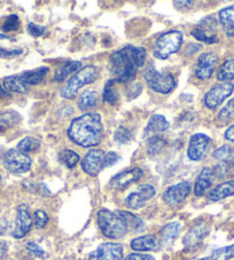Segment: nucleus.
<instances>
[{
    "label": "nucleus",
    "mask_w": 234,
    "mask_h": 260,
    "mask_svg": "<svg viewBox=\"0 0 234 260\" xmlns=\"http://www.w3.org/2000/svg\"><path fill=\"white\" fill-rule=\"evenodd\" d=\"M147 52L132 45L116 51L110 56V73L119 83H129L136 78L139 68L145 64Z\"/></svg>",
    "instance_id": "1"
},
{
    "label": "nucleus",
    "mask_w": 234,
    "mask_h": 260,
    "mask_svg": "<svg viewBox=\"0 0 234 260\" xmlns=\"http://www.w3.org/2000/svg\"><path fill=\"white\" fill-rule=\"evenodd\" d=\"M103 134L101 115L87 113L75 118L68 128V137L76 145L84 148L100 143Z\"/></svg>",
    "instance_id": "2"
},
{
    "label": "nucleus",
    "mask_w": 234,
    "mask_h": 260,
    "mask_svg": "<svg viewBox=\"0 0 234 260\" xmlns=\"http://www.w3.org/2000/svg\"><path fill=\"white\" fill-rule=\"evenodd\" d=\"M98 226L108 239L119 240L128 233V227L119 212L102 209L98 212Z\"/></svg>",
    "instance_id": "3"
},
{
    "label": "nucleus",
    "mask_w": 234,
    "mask_h": 260,
    "mask_svg": "<svg viewBox=\"0 0 234 260\" xmlns=\"http://www.w3.org/2000/svg\"><path fill=\"white\" fill-rule=\"evenodd\" d=\"M183 43V34L178 30L168 31V32L162 34L159 38L156 39L154 44V49L153 54L156 59L165 60L170 55L174 54L182 46Z\"/></svg>",
    "instance_id": "4"
},
{
    "label": "nucleus",
    "mask_w": 234,
    "mask_h": 260,
    "mask_svg": "<svg viewBox=\"0 0 234 260\" xmlns=\"http://www.w3.org/2000/svg\"><path fill=\"white\" fill-rule=\"evenodd\" d=\"M98 78V70L94 66H86L78 70L73 77H71L66 86L61 91V96L65 99H74L78 93L79 88L87 84H92Z\"/></svg>",
    "instance_id": "5"
},
{
    "label": "nucleus",
    "mask_w": 234,
    "mask_h": 260,
    "mask_svg": "<svg viewBox=\"0 0 234 260\" xmlns=\"http://www.w3.org/2000/svg\"><path fill=\"white\" fill-rule=\"evenodd\" d=\"M148 87L160 94H169L175 87V79L170 73H159L153 66H148L142 73Z\"/></svg>",
    "instance_id": "6"
},
{
    "label": "nucleus",
    "mask_w": 234,
    "mask_h": 260,
    "mask_svg": "<svg viewBox=\"0 0 234 260\" xmlns=\"http://www.w3.org/2000/svg\"><path fill=\"white\" fill-rule=\"evenodd\" d=\"M33 160L26 154H23L20 150L10 149L4 154V167L8 171L14 174H21L28 172Z\"/></svg>",
    "instance_id": "7"
},
{
    "label": "nucleus",
    "mask_w": 234,
    "mask_h": 260,
    "mask_svg": "<svg viewBox=\"0 0 234 260\" xmlns=\"http://www.w3.org/2000/svg\"><path fill=\"white\" fill-rule=\"evenodd\" d=\"M192 36L196 40L207 44H215L218 42L217 37V21L213 16H207L200 21L194 29Z\"/></svg>",
    "instance_id": "8"
},
{
    "label": "nucleus",
    "mask_w": 234,
    "mask_h": 260,
    "mask_svg": "<svg viewBox=\"0 0 234 260\" xmlns=\"http://www.w3.org/2000/svg\"><path fill=\"white\" fill-rule=\"evenodd\" d=\"M234 91V85L229 82L220 83L211 87L204 96V105L210 109L217 108Z\"/></svg>",
    "instance_id": "9"
},
{
    "label": "nucleus",
    "mask_w": 234,
    "mask_h": 260,
    "mask_svg": "<svg viewBox=\"0 0 234 260\" xmlns=\"http://www.w3.org/2000/svg\"><path fill=\"white\" fill-rule=\"evenodd\" d=\"M106 152L101 149H91L82 159L83 171L91 177H97L105 169Z\"/></svg>",
    "instance_id": "10"
},
{
    "label": "nucleus",
    "mask_w": 234,
    "mask_h": 260,
    "mask_svg": "<svg viewBox=\"0 0 234 260\" xmlns=\"http://www.w3.org/2000/svg\"><path fill=\"white\" fill-rule=\"evenodd\" d=\"M191 182L182 181L177 183V185L169 187L168 189L164 191L163 196H162V200H163L164 203L169 206L179 205L182 202L187 199L188 195L191 194Z\"/></svg>",
    "instance_id": "11"
},
{
    "label": "nucleus",
    "mask_w": 234,
    "mask_h": 260,
    "mask_svg": "<svg viewBox=\"0 0 234 260\" xmlns=\"http://www.w3.org/2000/svg\"><path fill=\"white\" fill-rule=\"evenodd\" d=\"M156 194V189L154 186L152 185H140L136 190L130 194L127 200H125V204H127L130 209L138 210L142 208L148 201L152 200Z\"/></svg>",
    "instance_id": "12"
},
{
    "label": "nucleus",
    "mask_w": 234,
    "mask_h": 260,
    "mask_svg": "<svg viewBox=\"0 0 234 260\" xmlns=\"http://www.w3.org/2000/svg\"><path fill=\"white\" fill-rule=\"evenodd\" d=\"M210 146V138L203 133L193 134L190 145H188L187 155L192 160H201L206 157L207 151Z\"/></svg>",
    "instance_id": "13"
},
{
    "label": "nucleus",
    "mask_w": 234,
    "mask_h": 260,
    "mask_svg": "<svg viewBox=\"0 0 234 260\" xmlns=\"http://www.w3.org/2000/svg\"><path fill=\"white\" fill-rule=\"evenodd\" d=\"M123 246L120 243H102L90 253L89 260H122Z\"/></svg>",
    "instance_id": "14"
},
{
    "label": "nucleus",
    "mask_w": 234,
    "mask_h": 260,
    "mask_svg": "<svg viewBox=\"0 0 234 260\" xmlns=\"http://www.w3.org/2000/svg\"><path fill=\"white\" fill-rule=\"evenodd\" d=\"M33 226V219H31L28 206L24 204L19 205L16 211V219H15V227L13 231V236L15 239H23L28 234Z\"/></svg>",
    "instance_id": "15"
},
{
    "label": "nucleus",
    "mask_w": 234,
    "mask_h": 260,
    "mask_svg": "<svg viewBox=\"0 0 234 260\" xmlns=\"http://www.w3.org/2000/svg\"><path fill=\"white\" fill-rule=\"evenodd\" d=\"M143 176V172L141 169L139 168H133L130 170H125V171L121 172L111 179L110 186L115 189H125V188L129 187L132 183L137 182L140 180Z\"/></svg>",
    "instance_id": "16"
},
{
    "label": "nucleus",
    "mask_w": 234,
    "mask_h": 260,
    "mask_svg": "<svg viewBox=\"0 0 234 260\" xmlns=\"http://www.w3.org/2000/svg\"><path fill=\"white\" fill-rule=\"evenodd\" d=\"M217 60L218 57L214 53H204V54L200 55L195 67L196 77L202 80L209 79L214 74Z\"/></svg>",
    "instance_id": "17"
},
{
    "label": "nucleus",
    "mask_w": 234,
    "mask_h": 260,
    "mask_svg": "<svg viewBox=\"0 0 234 260\" xmlns=\"http://www.w3.org/2000/svg\"><path fill=\"white\" fill-rule=\"evenodd\" d=\"M209 234V226L207 223H199V225H195L194 227L190 230L184 237V245L186 246L187 249L195 248L196 245H199L200 242L203 241L207 236Z\"/></svg>",
    "instance_id": "18"
},
{
    "label": "nucleus",
    "mask_w": 234,
    "mask_h": 260,
    "mask_svg": "<svg viewBox=\"0 0 234 260\" xmlns=\"http://www.w3.org/2000/svg\"><path fill=\"white\" fill-rule=\"evenodd\" d=\"M215 180V171L210 168H203L197 177L194 185L195 196H203Z\"/></svg>",
    "instance_id": "19"
},
{
    "label": "nucleus",
    "mask_w": 234,
    "mask_h": 260,
    "mask_svg": "<svg viewBox=\"0 0 234 260\" xmlns=\"http://www.w3.org/2000/svg\"><path fill=\"white\" fill-rule=\"evenodd\" d=\"M169 128V122L164 116L153 115L148 120V124L145 128V137L152 138L157 136V133H162Z\"/></svg>",
    "instance_id": "20"
},
{
    "label": "nucleus",
    "mask_w": 234,
    "mask_h": 260,
    "mask_svg": "<svg viewBox=\"0 0 234 260\" xmlns=\"http://www.w3.org/2000/svg\"><path fill=\"white\" fill-rule=\"evenodd\" d=\"M131 248L137 252H146V251H154L159 248V242L156 237L152 234L139 236L131 241Z\"/></svg>",
    "instance_id": "21"
},
{
    "label": "nucleus",
    "mask_w": 234,
    "mask_h": 260,
    "mask_svg": "<svg viewBox=\"0 0 234 260\" xmlns=\"http://www.w3.org/2000/svg\"><path fill=\"white\" fill-rule=\"evenodd\" d=\"M218 19L227 37H234V5L223 8L218 13Z\"/></svg>",
    "instance_id": "22"
},
{
    "label": "nucleus",
    "mask_w": 234,
    "mask_h": 260,
    "mask_svg": "<svg viewBox=\"0 0 234 260\" xmlns=\"http://www.w3.org/2000/svg\"><path fill=\"white\" fill-rule=\"evenodd\" d=\"M234 195V180L225 181L220 185L216 186L214 189L208 192V199L213 202L226 199V197Z\"/></svg>",
    "instance_id": "23"
},
{
    "label": "nucleus",
    "mask_w": 234,
    "mask_h": 260,
    "mask_svg": "<svg viewBox=\"0 0 234 260\" xmlns=\"http://www.w3.org/2000/svg\"><path fill=\"white\" fill-rule=\"evenodd\" d=\"M182 230V225L177 221L169 222L161 230V244L169 245L177 239L179 232Z\"/></svg>",
    "instance_id": "24"
},
{
    "label": "nucleus",
    "mask_w": 234,
    "mask_h": 260,
    "mask_svg": "<svg viewBox=\"0 0 234 260\" xmlns=\"http://www.w3.org/2000/svg\"><path fill=\"white\" fill-rule=\"evenodd\" d=\"M47 73H48L47 67H40V68H37V69L24 71V73L19 75V77L23 80L25 84L37 85L43 82L44 78L46 77Z\"/></svg>",
    "instance_id": "25"
},
{
    "label": "nucleus",
    "mask_w": 234,
    "mask_h": 260,
    "mask_svg": "<svg viewBox=\"0 0 234 260\" xmlns=\"http://www.w3.org/2000/svg\"><path fill=\"white\" fill-rule=\"evenodd\" d=\"M120 213V216L123 218L125 225L128 227V231L132 232H140L145 228V223L140 218L134 216L131 212L128 211H117Z\"/></svg>",
    "instance_id": "26"
},
{
    "label": "nucleus",
    "mask_w": 234,
    "mask_h": 260,
    "mask_svg": "<svg viewBox=\"0 0 234 260\" xmlns=\"http://www.w3.org/2000/svg\"><path fill=\"white\" fill-rule=\"evenodd\" d=\"M4 87L6 91L16 92V93H25L28 92V86L22 80L19 76H10L4 79Z\"/></svg>",
    "instance_id": "27"
},
{
    "label": "nucleus",
    "mask_w": 234,
    "mask_h": 260,
    "mask_svg": "<svg viewBox=\"0 0 234 260\" xmlns=\"http://www.w3.org/2000/svg\"><path fill=\"white\" fill-rule=\"evenodd\" d=\"M80 67H82V63H80L79 61H66L65 63L55 71L54 78H55L56 82H62V80L68 77L71 73L78 70Z\"/></svg>",
    "instance_id": "28"
},
{
    "label": "nucleus",
    "mask_w": 234,
    "mask_h": 260,
    "mask_svg": "<svg viewBox=\"0 0 234 260\" xmlns=\"http://www.w3.org/2000/svg\"><path fill=\"white\" fill-rule=\"evenodd\" d=\"M99 102V94L96 91H85L80 94L78 100V108L80 110H87L96 107Z\"/></svg>",
    "instance_id": "29"
},
{
    "label": "nucleus",
    "mask_w": 234,
    "mask_h": 260,
    "mask_svg": "<svg viewBox=\"0 0 234 260\" xmlns=\"http://www.w3.org/2000/svg\"><path fill=\"white\" fill-rule=\"evenodd\" d=\"M117 82L115 79L108 80L105 85V88H103V100L109 103V105H116L120 100V94L116 91L115 84Z\"/></svg>",
    "instance_id": "30"
},
{
    "label": "nucleus",
    "mask_w": 234,
    "mask_h": 260,
    "mask_svg": "<svg viewBox=\"0 0 234 260\" xmlns=\"http://www.w3.org/2000/svg\"><path fill=\"white\" fill-rule=\"evenodd\" d=\"M217 79L224 83L234 79V59L225 61L224 63L220 66L217 73Z\"/></svg>",
    "instance_id": "31"
},
{
    "label": "nucleus",
    "mask_w": 234,
    "mask_h": 260,
    "mask_svg": "<svg viewBox=\"0 0 234 260\" xmlns=\"http://www.w3.org/2000/svg\"><path fill=\"white\" fill-rule=\"evenodd\" d=\"M60 162L65 164L68 169H73L79 160V155L71 149H64L58 155Z\"/></svg>",
    "instance_id": "32"
},
{
    "label": "nucleus",
    "mask_w": 234,
    "mask_h": 260,
    "mask_svg": "<svg viewBox=\"0 0 234 260\" xmlns=\"http://www.w3.org/2000/svg\"><path fill=\"white\" fill-rule=\"evenodd\" d=\"M39 146H40V141L38 140V139L26 137L24 139H22V140L19 142L16 149L20 150L21 152H23V154L28 155V152L37 150Z\"/></svg>",
    "instance_id": "33"
},
{
    "label": "nucleus",
    "mask_w": 234,
    "mask_h": 260,
    "mask_svg": "<svg viewBox=\"0 0 234 260\" xmlns=\"http://www.w3.org/2000/svg\"><path fill=\"white\" fill-rule=\"evenodd\" d=\"M234 257V244L225 246L214 251L213 254L208 258H203L201 260H229Z\"/></svg>",
    "instance_id": "34"
},
{
    "label": "nucleus",
    "mask_w": 234,
    "mask_h": 260,
    "mask_svg": "<svg viewBox=\"0 0 234 260\" xmlns=\"http://www.w3.org/2000/svg\"><path fill=\"white\" fill-rule=\"evenodd\" d=\"M20 122V116L15 111H5L0 114V127L14 126Z\"/></svg>",
    "instance_id": "35"
},
{
    "label": "nucleus",
    "mask_w": 234,
    "mask_h": 260,
    "mask_svg": "<svg viewBox=\"0 0 234 260\" xmlns=\"http://www.w3.org/2000/svg\"><path fill=\"white\" fill-rule=\"evenodd\" d=\"M214 158L220 160V162H232L233 158V149L229 146L225 145L218 148L217 150L214 151Z\"/></svg>",
    "instance_id": "36"
},
{
    "label": "nucleus",
    "mask_w": 234,
    "mask_h": 260,
    "mask_svg": "<svg viewBox=\"0 0 234 260\" xmlns=\"http://www.w3.org/2000/svg\"><path fill=\"white\" fill-rule=\"evenodd\" d=\"M20 26V20L19 16L16 14H11L6 17L5 22L2 26V30L4 32H11V31H16Z\"/></svg>",
    "instance_id": "37"
},
{
    "label": "nucleus",
    "mask_w": 234,
    "mask_h": 260,
    "mask_svg": "<svg viewBox=\"0 0 234 260\" xmlns=\"http://www.w3.org/2000/svg\"><path fill=\"white\" fill-rule=\"evenodd\" d=\"M164 145V140L159 136L152 137L148 141V146H147V151L150 155H155L157 152H160L162 149V147Z\"/></svg>",
    "instance_id": "38"
},
{
    "label": "nucleus",
    "mask_w": 234,
    "mask_h": 260,
    "mask_svg": "<svg viewBox=\"0 0 234 260\" xmlns=\"http://www.w3.org/2000/svg\"><path fill=\"white\" fill-rule=\"evenodd\" d=\"M115 140L119 142V143H122V145H124V143H128L130 140H131V133H130L129 129L127 127L124 126H120L119 128L116 129L115 132Z\"/></svg>",
    "instance_id": "39"
},
{
    "label": "nucleus",
    "mask_w": 234,
    "mask_h": 260,
    "mask_svg": "<svg viewBox=\"0 0 234 260\" xmlns=\"http://www.w3.org/2000/svg\"><path fill=\"white\" fill-rule=\"evenodd\" d=\"M234 117V99L229 101L226 106L224 107L222 111L219 113V119L220 120H228Z\"/></svg>",
    "instance_id": "40"
},
{
    "label": "nucleus",
    "mask_w": 234,
    "mask_h": 260,
    "mask_svg": "<svg viewBox=\"0 0 234 260\" xmlns=\"http://www.w3.org/2000/svg\"><path fill=\"white\" fill-rule=\"evenodd\" d=\"M48 222V216L45 211H42V210H38V211L35 212V225L37 228H44L47 225Z\"/></svg>",
    "instance_id": "41"
},
{
    "label": "nucleus",
    "mask_w": 234,
    "mask_h": 260,
    "mask_svg": "<svg viewBox=\"0 0 234 260\" xmlns=\"http://www.w3.org/2000/svg\"><path fill=\"white\" fill-rule=\"evenodd\" d=\"M20 54H22L21 48L8 49V48L0 47V57H2V59H12V57H15Z\"/></svg>",
    "instance_id": "42"
},
{
    "label": "nucleus",
    "mask_w": 234,
    "mask_h": 260,
    "mask_svg": "<svg viewBox=\"0 0 234 260\" xmlns=\"http://www.w3.org/2000/svg\"><path fill=\"white\" fill-rule=\"evenodd\" d=\"M45 26L43 25H39V24H36V23H29L28 25V32L34 36V37H39V36H43L45 34Z\"/></svg>",
    "instance_id": "43"
},
{
    "label": "nucleus",
    "mask_w": 234,
    "mask_h": 260,
    "mask_svg": "<svg viewBox=\"0 0 234 260\" xmlns=\"http://www.w3.org/2000/svg\"><path fill=\"white\" fill-rule=\"evenodd\" d=\"M26 249H28V251H30L31 253H34L36 257H43L45 254V251L40 248L37 243H35V242H28V243H26Z\"/></svg>",
    "instance_id": "44"
},
{
    "label": "nucleus",
    "mask_w": 234,
    "mask_h": 260,
    "mask_svg": "<svg viewBox=\"0 0 234 260\" xmlns=\"http://www.w3.org/2000/svg\"><path fill=\"white\" fill-rule=\"evenodd\" d=\"M119 159H120L119 155H117L115 151H109L105 156V168L111 167V165H114Z\"/></svg>",
    "instance_id": "45"
},
{
    "label": "nucleus",
    "mask_w": 234,
    "mask_h": 260,
    "mask_svg": "<svg viewBox=\"0 0 234 260\" xmlns=\"http://www.w3.org/2000/svg\"><path fill=\"white\" fill-rule=\"evenodd\" d=\"M123 260H155L154 257L145 253H130Z\"/></svg>",
    "instance_id": "46"
},
{
    "label": "nucleus",
    "mask_w": 234,
    "mask_h": 260,
    "mask_svg": "<svg viewBox=\"0 0 234 260\" xmlns=\"http://www.w3.org/2000/svg\"><path fill=\"white\" fill-rule=\"evenodd\" d=\"M225 139L234 143V125H231V126L225 131Z\"/></svg>",
    "instance_id": "47"
},
{
    "label": "nucleus",
    "mask_w": 234,
    "mask_h": 260,
    "mask_svg": "<svg viewBox=\"0 0 234 260\" xmlns=\"http://www.w3.org/2000/svg\"><path fill=\"white\" fill-rule=\"evenodd\" d=\"M7 253V244L0 240V260H3Z\"/></svg>",
    "instance_id": "48"
},
{
    "label": "nucleus",
    "mask_w": 234,
    "mask_h": 260,
    "mask_svg": "<svg viewBox=\"0 0 234 260\" xmlns=\"http://www.w3.org/2000/svg\"><path fill=\"white\" fill-rule=\"evenodd\" d=\"M3 152H4V147L0 145V159L3 158Z\"/></svg>",
    "instance_id": "49"
},
{
    "label": "nucleus",
    "mask_w": 234,
    "mask_h": 260,
    "mask_svg": "<svg viewBox=\"0 0 234 260\" xmlns=\"http://www.w3.org/2000/svg\"><path fill=\"white\" fill-rule=\"evenodd\" d=\"M3 131V127H0V132H2Z\"/></svg>",
    "instance_id": "50"
},
{
    "label": "nucleus",
    "mask_w": 234,
    "mask_h": 260,
    "mask_svg": "<svg viewBox=\"0 0 234 260\" xmlns=\"http://www.w3.org/2000/svg\"><path fill=\"white\" fill-rule=\"evenodd\" d=\"M0 181H2V176H0Z\"/></svg>",
    "instance_id": "51"
}]
</instances>
